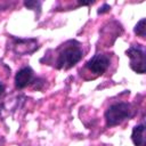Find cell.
I'll list each match as a JSON object with an SVG mask.
<instances>
[{
    "instance_id": "obj_10",
    "label": "cell",
    "mask_w": 146,
    "mask_h": 146,
    "mask_svg": "<svg viewBox=\"0 0 146 146\" xmlns=\"http://www.w3.org/2000/svg\"><path fill=\"white\" fill-rule=\"evenodd\" d=\"M44 82H46V80L42 78H34V80L32 82V87L34 90H41L44 87Z\"/></svg>"
},
{
    "instance_id": "obj_6",
    "label": "cell",
    "mask_w": 146,
    "mask_h": 146,
    "mask_svg": "<svg viewBox=\"0 0 146 146\" xmlns=\"http://www.w3.org/2000/svg\"><path fill=\"white\" fill-rule=\"evenodd\" d=\"M34 80V71L30 66H24L19 68L15 74V88L22 90L27 86H31Z\"/></svg>"
},
{
    "instance_id": "obj_4",
    "label": "cell",
    "mask_w": 146,
    "mask_h": 146,
    "mask_svg": "<svg viewBox=\"0 0 146 146\" xmlns=\"http://www.w3.org/2000/svg\"><path fill=\"white\" fill-rule=\"evenodd\" d=\"M125 55L130 59V68L138 73L144 74L146 71L145 66V47L143 44H132L125 50Z\"/></svg>"
},
{
    "instance_id": "obj_11",
    "label": "cell",
    "mask_w": 146,
    "mask_h": 146,
    "mask_svg": "<svg viewBox=\"0 0 146 146\" xmlns=\"http://www.w3.org/2000/svg\"><path fill=\"white\" fill-rule=\"evenodd\" d=\"M110 10H111V6L108 3H103V6L99 7V9L97 10V14L98 15H102V14H105V13H107Z\"/></svg>"
},
{
    "instance_id": "obj_2",
    "label": "cell",
    "mask_w": 146,
    "mask_h": 146,
    "mask_svg": "<svg viewBox=\"0 0 146 146\" xmlns=\"http://www.w3.org/2000/svg\"><path fill=\"white\" fill-rule=\"evenodd\" d=\"M132 115H133V108L131 104L125 102H117L110 105L106 108L104 113V119L106 122V127L112 128L121 124L123 121L130 119Z\"/></svg>"
},
{
    "instance_id": "obj_12",
    "label": "cell",
    "mask_w": 146,
    "mask_h": 146,
    "mask_svg": "<svg viewBox=\"0 0 146 146\" xmlns=\"http://www.w3.org/2000/svg\"><path fill=\"white\" fill-rule=\"evenodd\" d=\"M5 91H6V86L2 82H0V97L5 94Z\"/></svg>"
},
{
    "instance_id": "obj_8",
    "label": "cell",
    "mask_w": 146,
    "mask_h": 146,
    "mask_svg": "<svg viewBox=\"0 0 146 146\" xmlns=\"http://www.w3.org/2000/svg\"><path fill=\"white\" fill-rule=\"evenodd\" d=\"M133 32H135L138 36H140L141 39H145V36H146V19H145V18H141V19L135 25Z\"/></svg>"
},
{
    "instance_id": "obj_5",
    "label": "cell",
    "mask_w": 146,
    "mask_h": 146,
    "mask_svg": "<svg viewBox=\"0 0 146 146\" xmlns=\"http://www.w3.org/2000/svg\"><path fill=\"white\" fill-rule=\"evenodd\" d=\"M111 56L108 54H96L87 63L86 68L95 75H102L110 67Z\"/></svg>"
},
{
    "instance_id": "obj_9",
    "label": "cell",
    "mask_w": 146,
    "mask_h": 146,
    "mask_svg": "<svg viewBox=\"0 0 146 146\" xmlns=\"http://www.w3.org/2000/svg\"><path fill=\"white\" fill-rule=\"evenodd\" d=\"M24 6H25L27 9L34 10L35 13L38 11V16H39L40 13H41L42 2H41V1H38V0H29V1H24Z\"/></svg>"
},
{
    "instance_id": "obj_3",
    "label": "cell",
    "mask_w": 146,
    "mask_h": 146,
    "mask_svg": "<svg viewBox=\"0 0 146 146\" xmlns=\"http://www.w3.org/2000/svg\"><path fill=\"white\" fill-rule=\"evenodd\" d=\"M10 36V46L14 54L18 56L31 55L39 49V41L35 38H17L14 35Z\"/></svg>"
},
{
    "instance_id": "obj_7",
    "label": "cell",
    "mask_w": 146,
    "mask_h": 146,
    "mask_svg": "<svg viewBox=\"0 0 146 146\" xmlns=\"http://www.w3.org/2000/svg\"><path fill=\"white\" fill-rule=\"evenodd\" d=\"M131 140L135 146H145V124L139 123L132 128Z\"/></svg>"
},
{
    "instance_id": "obj_1",
    "label": "cell",
    "mask_w": 146,
    "mask_h": 146,
    "mask_svg": "<svg viewBox=\"0 0 146 146\" xmlns=\"http://www.w3.org/2000/svg\"><path fill=\"white\" fill-rule=\"evenodd\" d=\"M56 52V59L49 65H52L57 70H68L76 65L83 57L82 44L75 39L67 40L54 50Z\"/></svg>"
},
{
    "instance_id": "obj_13",
    "label": "cell",
    "mask_w": 146,
    "mask_h": 146,
    "mask_svg": "<svg viewBox=\"0 0 146 146\" xmlns=\"http://www.w3.org/2000/svg\"><path fill=\"white\" fill-rule=\"evenodd\" d=\"M5 145V139L2 136H0V146H3Z\"/></svg>"
}]
</instances>
